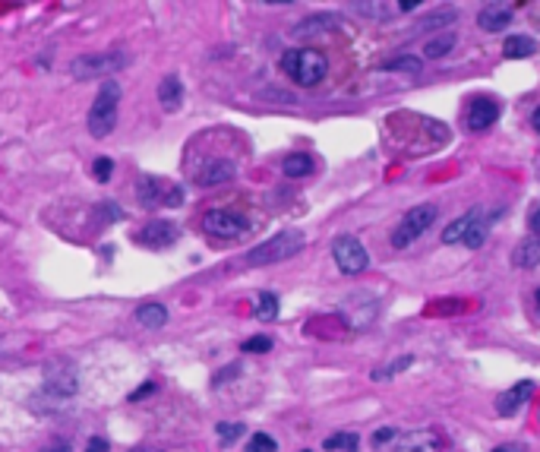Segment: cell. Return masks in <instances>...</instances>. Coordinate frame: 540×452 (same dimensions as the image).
I'll use <instances>...</instances> for the list:
<instances>
[{
    "label": "cell",
    "mask_w": 540,
    "mask_h": 452,
    "mask_svg": "<svg viewBox=\"0 0 540 452\" xmlns=\"http://www.w3.org/2000/svg\"><path fill=\"white\" fill-rule=\"evenodd\" d=\"M180 237V231H177V225H171V222H165V218H155V222H149L145 228L136 235V240L145 247H155V250H162V247H171L174 240Z\"/></svg>",
    "instance_id": "obj_11"
},
{
    "label": "cell",
    "mask_w": 540,
    "mask_h": 452,
    "mask_svg": "<svg viewBox=\"0 0 540 452\" xmlns=\"http://www.w3.org/2000/svg\"><path fill=\"white\" fill-rule=\"evenodd\" d=\"M253 313H256L259 323H272V319L279 317V294H272V291H259L256 301H253Z\"/></svg>",
    "instance_id": "obj_21"
},
{
    "label": "cell",
    "mask_w": 540,
    "mask_h": 452,
    "mask_svg": "<svg viewBox=\"0 0 540 452\" xmlns=\"http://www.w3.org/2000/svg\"><path fill=\"white\" fill-rule=\"evenodd\" d=\"M411 364H414V357H411V354H405V357H398V361L385 364V367H379L376 374H373V380H376V383H383V380H389V376H395L398 370H407Z\"/></svg>",
    "instance_id": "obj_28"
},
{
    "label": "cell",
    "mask_w": 540,
    "mask_h": 452,
    "mask_svg": "<svg viewBox=\"0 0 540 452\" xmlns=\"http://www.w3.org/2000/svg\"><path fill=\"white\" fill-rule=\"evenodd\" d=\"M528 225H531V235H537V237H540V209H534V212H531Z\"/></svg>",
    "instance_id": "obj_36"
},
{
    "label": "cell",
    "mask_w": 540,
    "mask_h": 452,
    "mask_svg": "<svg viewBox=\"0 0 540 452\" xmlns=\"http://www.w3.org/2000/svg\"><path fill=\"white\" fill-rule=\"evenodd\" d=\"M303 250V235L301 231H279L275 237H269L266 244L253 247L250 253H246V262L250 266H272V262H284L291 257H297V253Z\"/></svg>",
    "instance_id": "obj_3"
},
{
    "label": "cell",
    "mask_w": 540,
    "mask_h": 452,
    "mask_svg": "<svg viewBox=\"0 0 540 452\" xmlns=\"http://www.w3.org/2000/svg\"><path fill=\"white\" fill-rule=\"evenodd\" d=\"M392 436H395V427H383V430H376L373 433V443L376 446H383V443H389Z\"/></svg>",
    "instance_id": "obj_35"
},
{
    "label": "cell",
    "mask_w": 540,
    "mask_h": 452,
    "mask_svg": "<svg viewBox=\"0 0 540 452\" xmlns=\"http://www.w3.org/2000/svg\"><path fill=\"white\" fill-rule=\"evenodd\" d=\"M502 54H506V61H521V57L537 54V41L531 38V35H512V38H506V45H502Z\"/></svg>",
    "instance_id": "obj_18"
},
{
    "label": "cell",
    "mask_w": 540,
    "mask_h": 452,
    "mask_svg": "<svg viewBox=\"0 0 540 452\" xmlns=\"http://www.w3.org/2000/svg\"><path fill=\"white\" fill-rule=\"evenodd\" d=\"M487 231H490V222H487V215L480 212V215H477V222H474L471 228H468V235H464L462 244H464V247H471V250H477V247L487 240Z\"/></svg>",
    "instance_id": "obj_25"
},
{
    "label": "cell",
    "mask_w": 540,
    "mask_h": 452,
    "mask_svg": "<svg viewBox=\"0 0 540 452\" xmlns=\"http://www.w3.org/2000/svg\"><path fill=\"white\" fill-rule=\"evenodd\" d=\"M385 70H401V73H420L423 70V61L414 54H401V57H392L389 63H385Z\"/></svg>",
    "instance_id": "obj_27"
},
{
    "label": "cell",
    "mask_w": 540,
    "mask_h": 452,
    "mask_svg": "<svg viewBox=\"0 0 540 452\" xmlns=\"http://www.w3.org/2000/svg\"><path fill=\"white\" fill-rule=\"evenodd\" d=\"M281 70L288 73L291 83L303 86V89H313V86H319L326 79L329 61H326V54L316 48H288L281 54Z\"/></svg>",
    "instance_id": "obj_1"
},
{
    "label": "cell",
    "mask_w": 540,
    "mask_h": 452,
    "mask_svg": "<svg viewBox=\"0 0 540 452\" xmlns=\"http://www.w3.org/2000/svg\"><path fill=\"white\" fill-rule=\"evenodd\" d=\"M234 174H237V168L231 158H212V162H206L193 174V180H196V187H218V184L234 180Z\"/></svg>",
    "instance_id": "obj_10"
},
{
    "label": "cell",
    "mask_w": 540,
    "mask_h": 452,
    "mask_svg": "<svg viewBox=\"0 0 540 452\" xmlns=\"http://www.w3.org/2000/svg\"><path fill=\"white\" fill-rule=\"evenodd\" d=\"M531 123H534V130H537V133H540V105L534 108V114H531Z\"/></svg>",
    "instance_id": "obj_39"
},
{
    "label": "cell",
    "mask_w": 540,
    "mask_h": 452,
    "mask_svg": "<svg viewBox=\"0 0 540 452\" xmlns=\"http://www.w3.org/2000/svg\"><path fill=\"white\" fill-rule=\"evenodd\" d=\"M155 389H158V386L152 383V380H149V383H142L136 392H130V402H142V399H145V396H152V392H155Z\"/></svg>",
    "instance_id": "obj_34"
},
{
    "label": "cell",
    "mask_w": 540,
    "mask_h": 452,
    "mask_svg": "<svg viewBox=\"0 0 540 452\" xmlns=\"http://www.w3.org/2000/svg\"><path fill=\"white\" fill-rule=\"evenodd\" d=\"M92 171H95V180H101V184H108V180H111V174H114V162H111V158H108V155H101V158H95Z\"/></svg>",
    "instance_id": "obj_31"
},
{
    "label": "cell",
    "mask_w": 540,
    "mask_h": 452,
    "mask_svg": "<svg viewBox=\"0 0 540 452\" xmlns=\"http://www.w3.org/2000/svg\"><path fill=\"white\" fill-rule=\"evenodd\" d=\"M130 452H162V449H149V446H140V449H130Z\"/></svg>",
    "instance_id": "obj_41"
},
{
    "label": "cell",
    "mask_w": 540,
    "mask_h": 452,
    "mask_svg": "<svg viewBox=\"0 0 540 452\" xmlns=\"http://www.w3.org/2000/svg\"><path fill=\"white\" fill-rule=\"evenodd\" d=\"M136 196H140V202L145 209L152 206H180L184 202V190H180L177 184H167L165 178H152V174H142L140 180H136Z\"/></svg>",
    "instance_id": "obj_8"
},
{
    "label": "cell",
    "mask_w": 540,
    "mask_h": 452,
    "mask_svg": "<svg viewBox=\"0 0 540 452\" xmlns=\"http://www.w3.org/2000/svg\"><path fill=\"white\" fill-rule=\"evenodd\" d=\"M512 262L518 269H534L540 262V237L528 235V237L518 240V247L512 250Z\"/></svg>",
    "instance_id": "obj_16"
},
{
    "label": "cell",
    "mask_w": 540,
    "mask_h": 452,
    "mask_svg": "<svg viewBox=\"0 0 540 452\" xmlns=\"http://www.w3.org/2000/svg\"><path fill=\"white\" fill-rule=\"evenodd\" d=\"M253 228V222L240 212H231V209H209L202 215V231L212 237H222V240H240L246 237Z\"/></svg>",
    "instance_id": "obj_7"
},
{
    "label": "cell",
    "mask_w": 540,
    "mask_h": 452,
    "mask_svg": "<svg viewBox=\"0 0 540 452\" xmlns=\"http://www.w3.org/2000/svg\"><path fill=\"white\" fill-rule=\"evenodd\" d=\"M332 260H335V266H338L345 275H360L363 269L370 266L367 247H363L357 237H351V235L335 237V244H332Z\"/></svg>",
    "instance_id": "obj_9"
},
{
    "label": "cell",
    "mask_w": 540,
    "mask_h": 452,
    "mask_svg": "<svg viewBox=\"0 0 540 452\" xmlns=\"http://www.w3.org/2000/svg\"><path fill=\"white\" fill-rule=\"evenodd\" d=\"M79 389V370L70 357H51L45 364V396L67 405Z\"/></svg>",
    "instance_id": "obj_4"
},
{
    "label": "cell",
    "mask_w": 540,
    "mask_h": 452,
    "mask_svg": "<svg viewBox=\"0 0 540 452\" xmlns=\"http://www.w3.org/2000/svg\"><path fill=\"white\" fill-rule=\"evenodd\" d=\"M269 348H272V339H269V335H253V339L244 341V351H250V354H266Z\"/></svg>",
    "instance_id": "obj_32"
},
{
    "label": "cell",
    "mask_w": 540,
    "mask_h": 452,
    "mask_svg": "<svg viewBox=\"0 0 540 452\" xmlns=\"http://www.w3.org/2000/svg\"><path fill=\"white\" fill-rule=\"evenodd\" d=\"M357 443H360V440H357V433H351V430H341V433L326 436L323 449H329V452H354Z\"/></svg>",
    "instance_id": "obj_23"
},
{
    "label": "cell",
    "mask_w": 540,
    "mask_h": 452,
    "mask_svg": "<svg viewBox=\"0 0 540 452\" xmlns=\"http://www.w3.org/2000/svg\"><path fill=\"white\" fill-rule=\"evenodd\" d=\"M326 29H335V16H310L306 23L294 26V35H313V32H326Z\"/></svg>",
    "instance_id": "obj_26"
},
{
    "label": "cell",
    "mask_w": 540,
    "mask_h": 452,
    "mask_svg": "<svg viewBox=\"0 0 540 452\" xmlns=\"http://www.w3.org/2000/svg\"><path fill=\"white\" fill-rule=\"evenodd\" d=\"M158 105H162V111H167V114L180 111V105H184V83H180L174 73L158 83Z\"/></svg>",
    "instance_id": "obj_15"
},
{
    "label": "cell",
    "mask_w": 540,
    "mask_h": 452,
    "mask_svg": "<svg viewBox=\"0 0 540 452\" xmlns=\"http://www.w3.org/2000/svg\"><path fill=\"white\" fill-rule=\"evenodd\" d=\"M275 449H279V443L269 433H253L250 443H246V452H275Z\"/></svg>",
    "instance_id": "obj_30"
},
{
    "label": "cell",
    "mask_w": 540,
    "mask_h": 452,
    "mask_svg": "<svg viewBox=\"0 0 540 452\" xmlns=\"http://www.w3.org/2000/svg\"><path fill=\"white\" fill-rule=\"evenodd\" d=\"M281 171H284V178H306V174L313 171V158L306 155V152H291L281 162Z\"/></svg>",
    "instance_id": "obj_22"
},
{
    "label": "cell",
    "mask_w": 540,
    "mask_h": 452,
    "mask_svg": "<svg viewBox=\"0 0 540 452\" xmlns=\"http://www.w3.org/2000/svg\"><path fill=\"white\" fill-rule=\"evenodd\" d=\"M398 10L401 13H411V10H417V4H411V0H407V4H398Z\"/></svg>",
    "instance_id": "obj_40"
},
{
    "label": "cell",
    "mask_w": 540,
    "mask_h": 452,
    "mask_svg": "<svg viewBox=\"0 0 540 452\" xmlns=\"http://www.w3.org/2000/svg\"><path fill=\"white\" fill-rule=\"evenodd\" d=\"M436 218H440V209H436L433 202H420V206L407 209L405 218H401L395 225V231H392V247H398V250L411 247L423 231H430V225H433Z\"/></svg>",
    "instance_id": "obj_6"
},
{
    "label": "cell",
    "mask_w": 540,
    "mask_h": 452,
    "mask_svg": "<svg viewBox=\"0 0 540 452\" xmlns=\"http://www.w3.org/2000/svg\"><path fill=\"white\" fill-rule=\"evenodd\" d=\"M395 452H440V440L433 430H417V433H407Z\"/></svg>",
    "instance_id": "obj_17"
},
{
    "label": "cell",
    "mask_w": 540,
    "mask_h": 452,
    "mask_svg": "<svg viewBox=\"0 0 540 452\" xmlns=\"http://www.w3.org/2000/svg\"><path fill=\"white\" fill-rule=\"evenodd\" d=\"M130 63V57L123 51H95V54H79L70 63V73L76 79H101L111 76V73L123 70Z\"/></svg>",
    "instance_id": "obj_5"
},
{
    "label": "cell",
    "mask_w": 540,
    "mask_h": 452,
    "mask_svg": "<svg viewBox=\"0 0 540 452\" xmlns=\"http://www.w3.org/2000/svg\"><path fill=\"white\" fill-rule=\"evenodd\" d=\"M531 392H534V383H531V380H521L518 386L506 389L499 399H496V411H499L502 418H512L518 408H521V405L531 399Z\"/></svg>",
    "instance_id": "obj_14"
},
{
    "label": "cell",
    "mask_w": 540,
    "mask_h": 452,
    "mask_svg": "<svg viewBox=\"0 0 540 452\" xmlns=\"http://www.w3.org/2000/svg\"><path fill=\"white\" fill-rule=\"evenodd\" d=\"M108 449H111V443L105 436H89V443H85V452H108Z\"/></svg>",
    "instance_id": "obj_33"
},
{
    "label": "cell",
    "mask_w": 540,
    "mask_h": 452,
    "mask_svg": "<svg viewBox=\"0 0 540 452\" xmlns=\"http://www.w3.org/2000/svg\"><path fill=\"white\" fill-rule=\"evenodd\" d=\"M118 114H120V86L114 83V79H108V83L101 86L98 98H95L89 108V133L95 140L111 136L114 127H118Z\"/></svg>",
    "instance_id": "obj_2"
},
{
    "label": "cell",
    "mask_w": 540,
    "mask_h": 452,
    "mask_svg": "<svg viewBox=\"0 0 540 452\" xmlns=\"http://www.w3.org/2000/svg\"><path fill=\"white\" fill-rule=\"evenodd\" d=\"M496 118H499V105H496L493 98H487V96H477V98H471V105H468V130H487V127H493Z\"/></svg>",
    "instance_id": "obj_12"
},
{
    "label": "cell",
    "mask_w": 540,
    "mask_h": 452,
    "mask_svg": "<svg viewBox=\"0 0 540 452\" xmlns=\"http://www.w3.org/2000/svg\"><path fill=\"white\" fill-rule=\"evenodd\" d=\"M493 452H524L521 443H506V446H499V449H493Z\"/></svg>",
    "instance_id": "obj_38"
},
{
    "label": "cell",
    "mask_w": 540,
    "mask_h": 452,
    "mask_svg": "<svg viewBox=\"0 0 540 452\" xmlns=\"http://www.w3.org/2000/svg\"><path fill=\"white\" fill-rule=\"evenodd\" d=\"M136 323H142L145 329H162L167 323V307L165 304H142L136 310Z\"/></svg>",
    "instance_id": "obj_20"
},
{
    "label": "cell",
    "mask_w": 540,
    "mask_h": 452,
    "mask_svg": "<svg viewBox=\"0 0 540 452\" xmlns=\"http://www.w3.org/2000/svg\"><path fill=\"white\" fill-rule=\"evenodd\" d=\"M484 212V209H471V212H464V215H458L455 222L449 225L446 231H442V244H458V240H464V235H468V228L474 222H477V215Z\"/></svg>",
    "instance_id": "obj_19"
},
{
    "label": "cell",
    "mask_w": 540,
    "mask_h": 452,
    "mask_svg": "<svg viewBox=\"0 0 540 452\" xmlns=\"http://www.w3.org/2000/svg\"><path fill=\"white\" fill-rule=\"evenodd\" d=\"M455 48V35L446 32V35H436L430 45H423V57L427 61H436V57H442V54H449V51Z\"/></svg>",
    "instance_id": "obj_24"
},
{
    "label": "cell",
    "mask_w": 540,
    "mask_h": 452,
    "mask_svg": "<svg viewBox=\"0 0 540 452\" xmlns=\"http://www.w3.org/2000/svg\"><path fill=\"white\" fill-rule=\"evenodd\" d=\"M215 433H218V440L222 443H234L244 436V424H234V421H222V424L215 427Z\"/></svg>",
    "instance_id": "obj_29"
},
{
    "label": "cell",
    "mask_w": 540,
    "mask_h": 452,
    "mask_svg": "<svg viewBox=\"0 0 540 452\" xmlns=\"http://www.w3.org/2000/svg\"><path fill=\"white\" fill-rule=\"evenodd\" d=\"M537 307H540V288H537Z\"/></svg>",
    "instance_id": "obj_42"
},
{
    "label": "cell",
    "mask_w": 540,
    "mask_h": 452,
    "mask_svg": "<svg viewBox=\"0 0 540 452\" xmlns=\"http://www.w3.org/2000/svg\"><path fill=\"white\" fill-rule=\"evenodd\" d=\"M45 452H67V443H63V440H51Z\"/></svg>",
    "instance_id": "obj_37"
},
{
    "label": "cell",
    "mask_w": 540,
    "mask_h": 452,
    "mask_svg": "<svg viewBox=\"0 0 540 452\" xmlns=\"http://www.w3.org/2000/svg\"><path fill=\"white\" fill-rule=\"evenodd\" d=\"M515 19L512 6L509 4H487L484 10L477 13V26L484 29V32H502V29H509Z\"/></svg>",
    "instance_id": "obj_13"
}]
</instances>
